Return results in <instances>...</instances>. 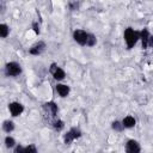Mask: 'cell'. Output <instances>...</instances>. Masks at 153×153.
Returning <instances> with one entry per match:
<instances>
[{
  "label": "cell",
  "instance_id": "cell-7",
  "mask_svg": "<svg viewBox=\"0 0 153 153\" xmlns=\"http://www.w3.org/2000/svg\"><path fill=\"white\" fill-rule=\"evenodd\" d=\"M141 151V146L140 143L131 139V140H128L127 143H126V153H140Z\"/></svg>",
  "mask_w": 153,
  "mask_h": 153
},
{
  "label": "cell",
  "instance_id": "cell-20",
  "mask_svg": "<svg viewBox=\"0 0 153 153\" xmlns=\"http://www.w3.org/2000/svg\"><path fill=\"white\" fill-rule=\"evenodd\" d=\"M14 153H25V147L22 146V145L16 146V148H14Z\"/></svg>",
  "mask_w": 153,
  "mask_h": 153
},
{
  "label": "cell",
  "instance_id": "cell-9",
  "mask_svg": "<svg viewBox=\"0 0 153 153\" xmlns=\"http://www.w3.org/2000/svg\"><path fill=\"white\" fill-rule=\"evenodd\" d=\"M149 32H148V29H142L140 31V41H141V45H142V49H147L148 47V39H149Z\"/></svg>",
  "mask_w": 153,
  "mask_h": 153
},
{
  "label": "cell",
  "instance_id": "cell-19",
  "mask_svg": "<svg viewBox=\"0 0 153 153\" xmlns=\"http://www.w3.org/2000/svg\"><path fill=\"white\" fill-rule=\"evenodd\" d=\"M25 153H38L37 152V147L33 143L27 145V146H25Z\"/></svg>",
  "mask_w": 153,
  "mask_h": 153
},
{
  "label": "cell",
  "instance_id": "cell-23",
  "mask_svg": "<svg viewBox=\"0 0 153 153\" xmlns=\"http://www.w3.org/2000/svg\"><path fill=\"white\" fill-rule=\"evenodd\" d=\"M148 47H152V48H153V35L149 36V39H148Z\"/></svg>",
  "mask_w": 153,
  "mask_h": 153
},
{
  "label": "cell",
  "instance_id": "cell-17",
  "mask_svg": "<svg viewBox=\"0 0 153 153\" xmlns=\"http://www.w3.org/2000/svg\"><path fill=\"white\" fill-rule=\"evenodd\" d=\"M53 128H54L55 130H57V131L62 130V129L65 128V123H63V121H61V120L54 121V122H53Z\"/></svg>",
  "mask_w": 153,
  "mask_h": 153
},
{
  "label": "cell",
  "instance_id": "cell-10",
  "mask_svg": "<svg viewBox=\"0 0 153 153\" xmlns=\"http://www.w3.org/2000/svg\"><path fill=\"white\" fill-rule=\"evenodd\" d=\"M55 88H56V92L59 93V96L62 97V98L67 97V96L69 94V91H71L69 86L66 85V84H57V85L55 86Z\"/></svg>",
  "mask_w": 153,
  "mask_h": 153
},
{
  "label": "cell",
  "instance_id": "cell-12",
  "mask_svg": "<svg viewBox=\"0 0 153 153\" xmlns=\"http://www.w3.org/2000/svg\"><path fill=\"white\" fill-rule=\"evenodd\" d=\"M122 124H123V127L124 128H133V127H135V124H136V120L133 117V116H130V115H128V116H126L123 120H122Z\"/></svg>",
  "mask_w": 153,
  "mask_h": 153
},
{
  "label": "cell",
  "instance_id": "cell-16",
  "mask_svg": "<svg viewBox=\"0 0 153 153\" xmlns=\"http://www.w3.org/2000/svg\"><path fill=\"white\" fill-rule=\"evenodd\" d=\"M111 128H112L115 131H122V130L124 129L122 122H120V121H114V122L111 123Z\"/></svg>",
  "mask_w": 153,
  "mask_h": 153
},
{
  "label": "cell",
  "instance_id": "cell-4",
  "mask_svg": "<svg viewBox=\"0 0 153 153\" xmlns=\"http://www.w3.org/2000/svg\"><path fill=\"white\" fill-rule=\"evenodd\" d=\"M87 38H88V32L81 29H76L73 32V39L80 44V45H86L87 44Z\"/></svg>",
  "mask_w": 153,
  "mask_h": 153
},
{
  "label": "cell",
  "instance_id": "cell-21",
  "mask_svg": "<svg viewBox=\"0 0 153 153\" xmlns=\"http://www.w3.org/2000/svg\"><path fill=\"white\" fill-rule=\"evenodd\" d=\"M78 8H79V2H75V1L69 2V10L75 11V10H78Z\"/></svg>",
  "mask_w": 153,
  "mask_h": 153
},
{
  "label": "cell",
  "instance_id": "cell-13",
  "mask_svg": "<svg viewBox=\"0 0 153 153\" xmlns=\"http://www.w3.org/2000/svg\"><path fill=\"white\" fill-rule=\"evenodd\" d=\"M2 130L5 131V133H11V131H13L14 130V123L12 122V121H10V120H6V121H4V123H2Z\"/></svg>",
  "mask_w": 153,
  "mask_h": 153
},
{
  "label": "cell",
  "instance_id": "cell-3",
  "mask_svg": "<svg viewBox=\"0 0 153 153\" xmlns=\"http://www.w3.org/2000/svg\"><path fill=\"white\" fill-rule=\"evenodd\" d=\"M80 136H81L80 129L76 128V127H73V128H71V129L63 135V142H65L66 145H71L73 140L78 139V137H80Z\"/></svg>",
  "mask_w": 153,
  "mask_h": 153
},
{
  "label": "cell",
  "instance_id": "cell-18",
  "mask_svg": "<svg viewBox=\"0 0 153 153\" xmlns=\"http://www.w3.org/2000/svg\"><path fill=\"white\" fill-rule=\"evenodd\" d=\"M96 43H97V38H96V36L94 35H92V33H88V38H87V47H93V45H96Z\"/></svg>",
  "mask_w": 153,
  "mask_h": 153
},
{
  "label": "cell",
  "instance_id": "cell-1",
  "mask_svg": "<svg viewBox=\"0 0 153 153\" xmlns=\"http://www.w3.org/2000/svg\"><path fill=\"white\" fill-rule=\"evenodd\" d=\"M123 36H124V42H126L128 49H131L137 43V41L140 39V32L134 30L133 27H127L124 30Z\"/></svg>",
  "mask_w": 153,
  "mask_h": 153
},
{
  "label": "cell",
  "instance_id": "cell-22",
  "mask_svg": "<svg viewBox=\"0 0 153 153\" xmlns=\"http://www.w3.org/2000/svg\"><path fill=\"white\" fill-rule=\"evenodd\" d=\"M32 29H33V31H35V33H39V25L36 23V22H33L32 23Z\"/></svg>",
  "mask_w": 153,
  "mask_h": 153
},
{
  "label": "cell",
  "instance_id": "cell-6",
  "mask_svg": "<svg viewBox=\"0 0 153 153\" xmlns=\"http://www.w3.org/2000/svg\"><path fill=\"white\" fill-rule=\"evenodd\" d=\"M8 110H10L11 116L17 117V116L22 115V112L24 111V105L19 102H12L8 104Z\"/></svg>",
  "mask_w": 153,
  "mask_h": 153
},
{
  "label": "cell",
  "instance_id": "cell-14",
  "mask_svg": "<svg viewBox=\"0 0 153 153\" xmlns=\"http://www.w3.org/2000/svg\"><path fill=\"white\" fill-rule=\"evenodd\" d=\"M10 33V27L6 24H0V36L1 38H6Z\"/></svg>",
  "mask_w": 153,
  "mask_h": 153
},
{
  "label": "cell",
  "instance_id": "cell-8",
  "mask_svg": "<svg viewBox=\"0 0 153 153\" xmlns=\"http://www.w3.org/2000/svg\"><path fill=\"white\" fill-rule=\"evenodd\" d=\"M45 50V43L43 42V41H38L37 43H35L31 48H30V50H29V53L31 54V55H41L43 51Z\"/></svg>",
  "mask_w": 153,
  "mask_h": 153
},
{
  "label": "cell",
  "instance_id": "cell-5",
  "mask_svg": "<svg viewBox=\"0 0 153 153\" xmlns=\"http://www.w3.org/2000/svg\"><path fill=\"white\" fill-rule=\"evenodd\" d=\"M49 71H50V73L53 74V78H54L55 80H57V81L63 80V79H65V76H66L65 71H63L61 67H59L56 63H51V65H50Z\"/></svg>",
  "mask_w": 153,
  "mask_h": 153
},
{
  "label": "cell",
  "instance_id": "cell-15",
  "mask_svg": "<svg viewBox=\"0 0 153 153\" xmlns=\"http://www.w3.org/2000/svg\"><path fill=\"white\" fill-rule=\"evenodd\" d=\"M5 146L7 147V148H13L14 146H16V140L12 137V136H6L5 137Z\"/></svg>",
  "mask_w": 153,
  "mask_h": 153
},
{
  "label": "cell",
  "instance_id": "cell-11",
  "mask_svg": "<svg viewBox=\"0 0 153 153\" xmlns=\"http://www.w3.org/2000/svg\"><path fill=\"white\" fill-rule=\"evenodd\" d=\"M43 106H44V109L51 115V116H56L57 115V105L54 103V102H47V103H44L43 104Z\"/></svg>",
  "mask_w": 153,
  "mask_h": 153
},
{
  "label": "cell",
  "instance_id": "cell-2",
  "mask_svg": "<svg viewBox=\"0 0 153 153\" xmlns=\"http://www.w3.org/2000/svg\"><path fill=\"white\" fill-rule=\"evenodd\" d=\"M5 73L7 76H17L22 73V66L16 61L7 62L5 66Z\"/></svg>",
  "mask_w": 153,
  "mask_h": 153
}]
</instances>
